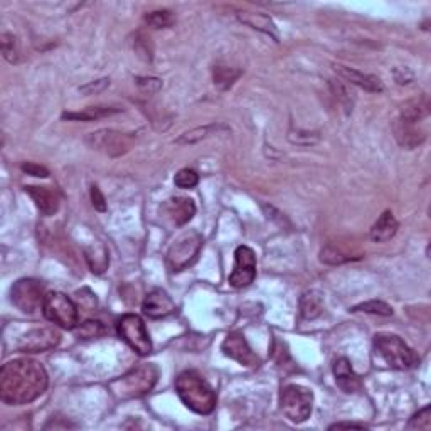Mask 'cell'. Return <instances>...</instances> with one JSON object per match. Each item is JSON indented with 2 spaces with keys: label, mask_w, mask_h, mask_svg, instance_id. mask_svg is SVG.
Listing matches in <instances>:
<instances>
[{
  "label": "cell",
  "mask_w": 431,
  "mask_h": 431,
  "mask_svg": "<svg viewBox=\"0 0 431 431\" xmlns=\"http://www.w3.org/2000/svg\"><path fill=\"white\" fill-rule=\"evenodd\" d=\"M339 428H364V425H359V423H335V425H330L329 430H339Z\"/></svg>",
  "instance_id": "cell-42"
},
{
  "label": "cell",
  "mask_w": 431,
  "mask_h": 431,
  "mask_svg": "<svg viewBox=\"0 0 431 431\" xmlns=\"http://www.w3.org/2000/svg\"><path fill=\"white\" fill-rule=\"evenodd\" d=\"M408 430H430L431 428V418H430V406H425L423 410L418 411L411 418L410 423L406 426Z\"/></svg>",
  "instance_id": "cell-36"
},
{
  "label": "cell",
  "mask_w": 431,
  "mask_h": 431,
  "mask_svg": "<svg viewBox=\"0 0 431 431\" xmlns=\"http://www.w3.org/2000/svg\"><path fill=\"white\" fill-rule=\"evenodd\" d=\"M393 128L399 145L408 148V150H413V148L420 147L421 143L426 140L425 130L418 127V123H413V121L398 118L394 121Z\"/></svg>",
  "instance_id": "cell-16"
},
{
  "label": "cell",
  "mask_w": 431,
  "mask_h": 431,
  "mask_svg": "<svg viewBox=\"0 0 431 431\" xmlns=\"http://www.w3.org/2000/svg\"><path fill=\"white\" fill-rule=\"evenodd\" d=\"M398 233V221L394 218V214L391 211H384L379 216V219L374 223V226L371 228V240L374 242H386Z\"/></svg>",
  "instance_id": "cell-21"
},
{
  "label": "cell",
  "mask_w": 431,
  "mask_h": 431,
  "mask_svg": "<svg viewBox=\"0 0 431 431\" xmlns=\"http://www.w3.org/2000/svg\"><path fill=\"white\" fill-rule=\"evenodd\" d=\"M329 86H330V91H332V94H334L337 103H339V105L344 108L345 113L349 115L354 108V101H356L354 100V93L350 91L347 84L340 79H330Z\"/></svg>",
  "instance_id": "cell-27"
},
{
  "label": "cell",
  "mask_w": 431,
  "mask_h": 431,
  "mask_svg": "<svg viewBox=\"0 0 431 431\" xmlns=\"http://www.w3.org/2000/svg\"><path fill=\"white\" fill-rule=\"evenodd\" d=\"M120 110L110 106H89L84 108L83 111H78V113H62V118L65 120H98L103 118V116H110L118 113Z\"/></svg>",
  "instance_id": "cell-29"
},
{
  "label": "cell",
  "mask_w": 431,
  "mask_h": 431,
  "mask_svg": "<svg viewBox=\"0 0 431 431\" xmlns=\"http://www.w3.org/2000/svg\"><path fill=\"white\" fill-rule=\"evenodd\" d=\"M196 204L189 197H170L162 204V216L175 226H184L194 218Z\"/></svg>",
  "instance_id": "cell-14"
},
{
  "label": "cell",
  "mask_w": 431,
  "mask_h": 431,
  "mask_svg": "<svg viewBox=\"0 0 431 431\" xmlns=\"http://www.w3.org/2000/svg\"><path fill=\"white\" fill-rule=\"evenodd\" d=\"M135 51L145 61H152V47L145 38H137V40H135Z\"/></svg>",
  "instance_id": "cell-40"
},
{
  "label": "cell",
  "mask_w": 431,
  "mask_h": 431,
  "mask_svg": "<svg viewBox=\"0 0 431 431\" xmlns=\"http://www.w3.org/2000/svg\"><path fill=\"white\" fill-rule=\"evenodd\" d=\"M26 192L33 197L38 209L44 216H52L54 213H57V209H60V197H57L56 192L51 191V189L29 186L26 187Z\"/></svg>",
  "instance_id": "cell-19"
},
{
  "label": "cell",
  "mask_w": 431,
  "mask_h": 431,
  "mask_svg": "<svg viewBox=\"0 0 431 431\" xmlns=\"http://www.w3.org/2000/svg\"><path fill=\"white\" fill-rule=\"evenodd\" d=\"M322 310V296L317 291H307V293L302 295V298H300V313H302L303 318L312 320V318L320 315Z\"/></svg>",
  "instance_id": "cell-25"
},
{
  "label": "cell",
  "mask_w": 431,
  "mask_h": 431,
  "mask_svg": "<svg viewBox=\"0 0 431 431\" xmlns=\"http://www.w3.org/2000/svg\"><path fill=\"white\" fill-rule=\"evenodd\" d=\"M335 73L340 76V78L347 81L350 84H356V86L366 89L369 93H381L384 89L383 81H381L377 76L361 73V71L352 69V67L347 66H335Z\"/></svg>",
  "instance_id": "cell-17"
},
{
  "label": "cell",
  "mask_w": 431,
  "mask_h": 431,
  "mask_svg": "<svg viewBox=\"0 0 431 431\" xmlns=\"http://www.w3.org/2000/svg\"><path fill=\"white\" fill-rule=\"evenodd\" d=\"M256 278V254L248 246H240L235 251V269L229 275V285L235 289L250 286Z\"/></svg>",
  "instance_id": "cell-11"
},
{
  "label": "cell",
  "mask_w": 431,
  "mask_h": 431,
  "mask_svg": "<svg viewBox=\"0 0 431 431\" xmlns=\"http://www.w3.org/2000/svg\"><path fill=\"white\" fill-rule=\"evenodd\" d=\"M0 43H2V54H4V57H6V60L9 61V62H19V60H21V51H19V46H17V39L13 38L12 34H2V40H0Z\"/></svg>",
  "instance_id": "cell-32"
},
{
  "label": "cell",
  "mask_w": 431,
  "mask_h": 431,
  "mask_svg": "<svg viewBox=\"0 0 431 431\" xmlns=\"http://www.w3.org/2000/svg\"><path fill=\"white\" fill-rule=\"evenodd\" d=\"M237 19H240L242 24L253 27V29L259 30V33L269 35L272 39L278 40L280 39V35H278V29L275 26V22H273L267 13L262 12H248V11H241L236 13Z\"/></svg>",
  "instance_id": "cell-20"
},
{
  "label": "cell",
  "mask_w": 431,
  "mask_h": 431,
  "mask_svg": "<svg viewBox=\"0 0 431 431\" xmlns=\"http://www.w3.org/2000/svg\"><path fill=\"white\" fill-rule=\"evenodd\" d=\"M91 202H93V208L96 211H100V213H105L106 211V201H105V196L101 194L100 187L98 186H91Z\"/></svg>",
  "instance_id": "cell-39"
},
{
  "label": "cell",
  "mask_w": 431,
  "mask_h": 431,
  "mask_svg": "<svg viewBox=\"0 0 431 431\" xmlns=\"http://www.w3.org/2000/svg\"><path fill=\"white\" fill-rule=\"evenodd\" d=\"M157 377H159V372L155 367L152 364H145V366L135 367L118 379L111 381L110 391L116 399H121V401L142 398L150 393L157 383Z\"/></svg>",
  "instance_id": "cell-3"
},
{
  "label": "cell",
  "mask_w": 431,
  "mask_h": 431,
  "mask_svg": "<svg viewBox=\"0 0 431 431\" xmlns=\"http://www.w3.org/2000/svg\"><path fill=\"white\" fill-rule=\"evenodd\" d=\"M228 127H224V125H204V127L194 128V130H189V132L182 133L181 137L175 140V143H179V145H192V143H197L201 140H204V138L211 137V135H216L219 132H226Z\"/></svg>",
  "instance_id": "cell-23"
},
{
  "label": "cell",
  "mask_w": 431,
  "mask_h": 431,
  "mask_svg": "<svg viewBox=\"0 0 431 431\" xmlns=\"http://www.w3.org/2000/svg\"><path fill=\"white\" fill-rule=\"evenodd\" d=\"M175 17L170 11H154L145 16V22L154 29H167L174 24Z\"/></svg>",
  "instance_id": "cell-31"
},
{
  "label": "cell",
  "mask_w": 431,
  "mask_h": 431,
  "mask_svg": "<svg viewBox=\"0 0 431 431\" xmlns=\"http://www.w3.org/2000/svg\"><path fill=\"white\" fill-rule=\"evenodd\" d=\"M374 350L393 369L408 371L418 364L416 354L413 352L410 345L394 334H376Z\"/></svg>",
  "instance_id": "cell-4"
},
{
  "label": "cell",
  "mask_w": 431,
  "mask_h": 431,
  "mask_svg": "<svg viewBox=\"0 0 431 431\" xmlns=\"http://www.w3.org/2000/svg\"><path fill=\"white\" fill-rule=\"evenodd\" d=\"M103 334H105V327L98 320H86L78 327V339H98V337H101Z\"/></svg>",
  "instance_id": "cell-33"
},
{
  "label": "cell",
  "mask_w": 431,
  "mask_h": 431,
  "mask_svg": "<svg viewBox=\"0 0 431 431\" xmlns=\"http://www.w3.org/2000/svg\"><path fill=\"white\" fill-rule=\"evenodd\" d=\"M334 376H335L337 386H339L344 393L354 394V393H359V391L362 389L361 377L354 372L349 359H345V357L337 359V361L334 362Z\"/></svg>",
  "instance_id": "cell-18"
},
{
  "label": "cell",
  "mask_w": 431,
  "mask_h": 431,
  "mask_svg": "<svg viewBox=\"0 0 431 431\" xmlns=\"http://www.w3.org/2000/svg\"><path fill=\"white\" fill-rule=\"evenodd\" d=\"M137 84L147 93H157L162 88V81L157 78H137Z\"/></svg>",
  "instance_id": "cell-38"
},
{
  "label": "cell",
  "mask_w": 431,
  "mask_h": 431,
  "mask_svg": "<svg viewBox=\"0 0 431 431\" xmlns=\"http://www.w3.org/2000/svg\"><path fill=\"white\" fill-rule=\"evenodd\" d=\"M142 310L148 318H164L175 312V303L167 291L155 289L145 296Z\"/></svg>",
  "instance_id": "cell-15"
},
{
  "label": "cell",
  "mask_w": 431,
  "mask_h": 431,
  "mask_svg": "<svg viewBox=\"0 0 431 431\" xmlns=\"http://www.w3.org/2000/svg\"><path fill=\"white\" fill-rule=\"evenodd\" d=\"M43 313L49 322L56 323L61 329L73 330L78 327L79 322V310L69 296H66L61 291H49L44 296Z\"/></svg>",
  "instance_id": "cell-5"
},
{
  "label": "cell",
  "mask_w": 431,
  "mask_h": 431,
  "mask_svg": "<svg viewBox=\"0 0 431 431\" xmlns=\"http://www.w3.org/2000/svg\"><path fill=\"white\" fill-rule=\"evenodd\" d=\"M60 340V332L51 329V327H40V329H34L22 335L17 349L27 354L47 352V350L57 347Z\"/></svg>",
  "instance_id": "cell-12"
},
{
  "label": "cell",
  "mask_w": 431,
  "mask_h": 431,
  "mask_svg": "<svg viewBox=\"0 0 431 431\" xmlns=\"http://www.w3.org/2000/svg\"><path fill=\"white\" fill-rule=\"evenodd\" d=\"M428 115H430V100L426 94H421V96L413 98V100L404 103L399 118L413 121V123H420V121L425 120Z\"/></svg>",
  "instance_id": "cell-22"
},
{
  "label": "cell",
  "mask_w": 431,
  "mask_h": 431,
  "mask_svg": "<svg viewBox=\"0 0 431 431\" xmlns=\"http://www.w3.org/2000/svg\"><path fill=\"white\" fill-rule=\"evenodd\" d=\"M318 133L317 132H307V130H298L293 128L290 130L289 133V140L291 143H296V145H302V147H308V145H315L318 142Z\"/></svg>",
  "instance_id": "cell-34"
},
{
  "label": "cell",
  "mask_w": 431,
  "mask_h": 431,
  "mask_svg": "<svg viewBox=\"0 0 431 431\" xmlns=\"http://www.w3.org/2000/svg\"><path fill=\"white\" fill-rule=\"evenodd\" d=\"M241 74H242L241 69H236V67H229V66H214L213 69L214 84L219 89L231 88Z\"/></svg>",
  "instance_id": "cell-28"
},
{
  "label": "cell",
  "mask_w": 431,
  "mask_h": 431,
  "mask_svg": "<svg viewBox=\"0 0 431 431\" xmlns=\"http://www.w3.org/2000/svg\"><path fill=\"white\" fill-rule=\"evenodd\" d=\"M84 256H86V262L91 268L93 273H103L108 268V251L101 242H98L96 246H86L84 248Z\"/></svg>",
  "instance_id": "cell-24"
},
{
  "label": "cell",
  "mask_w": 431,
  "mask_h": 431,
  "mask_svg": "<svg viewBox=\"0 0 431 431\" xmlns=\"http://www.w3.org/2000/svg\"><path fill=\"white\" fill-rule=\"evenodd\" d=\"M352 312H364V313H371V315L391 317L393 315V307H389V305L384 302H379V300H371V302L356 305V307L352 308Z\"/></svg>",
  "instance_id": "cell-30"
},
{
  "label": "cell",
  "mask_w": 431,
  "mask_h": 431,
  "mask_svg": "<svg viewBox=\"0 0 431 431\" xmlns=\"http://www.w3.org/2000/svg\"><path fill=\"white\" fill-rule=\"evenodd\" d=\"M359 258H361L359 254H352L349 253V251H344L337 245H327L325 248L320 251V262L325 264H342L347 262H354V259Z\"/></svg>",
  "instance_id": "cell-26"
},
{
  "label": "cell",
  "mask_w": 431,
  "mask_h": 431,
  "mask_svg": "<svg viewBox=\"0 0 431 431\" xmlns=\"http://www.w3.org/2000/svg\"><path fill=\"white\" fill-rule=\"evenodd\" d=\"M21 169L24 170L26 174L34 175V177H43V179L49 177V170L46 167H43V165L34 164V162H26V164L21 165Z\"/></svg>",
  "instance_id": "cell-37"
},
{
  "label": "cell",
  "mask_w": 431,
  "mask_h": 431,
  "mask_svg": "<svg viewBox=\"0 0 431 431\" xmlns=\"http://www.w3.org/2000/svg\"><path fill=\"white\" fill-rule=\"evenodd\" d=\"M223 352L228 357L235 359L236 362H240L241 366L246 367H254L259 364V359L256 354L251 350L248 340L245 339V335L241 332H231L226 335L223 342Z\"/></svg>",
  "instance_id": "cell-13"
},
{
  "label": "cell",
  "mask_w": 431,
  "mask_h": 431,
  "mask_svg": "<svg viewBox=\"0 0 431 431\" xmlns=\"http://www.w3.org/2000/svg\"><path fill=\"white\" fill-rule=\"evenodd\" d=\"M174 184L179 189H192L199 184V175L192 169H182L175 174Z\"/></svg>",
  "instance_id": "cell-35"
},
{
  "label": "cell",
  "mask_w": 431,
  "mask_h": 431,
  "mask_svg": "<svg viewBox=\"0 0 431 431\" xmlns=\"http://www.w3.org/2000/svg\"><path fill=\"white\" fill-rule=\"evenodd\" d=\"M280 408L283 415L293 423L308 420L313 408V393L300 384H289L280 393Z\"/></svg>",
  "instance_id": "cell-6"
},
{
  "label": "cell",
  "mask_w": 431,
  "mask_h": 431,
  "mask_svg": "<svg viewBox=\"0 0 431 431\" xmlns=\"http://www.w3.org/2000/svg\"><path fill=\"white\" fill-rule=\"evenodd\" d=\"M118 335L132 347L138 356H148L152 352V340L145 323L135 313H127L116 322Z\"/></svg>",
  "instance_id": "cell-9"
},
{
  "label": "cell",
  "mask_w": 431,
  "mask_h": 431,
  "mask_svg": "<svg viewBox=\"0 0 431 431\" xmlns=\"http://www.w3.org/2000/svg\"><path fill=\"white\" fill-rule=\"evenodd\" d=\"M135 140H137V137L133 133H123L106 128L89 133L86 137V143L93 150L103 152V154L110 157L125 155L127 152L132 150Z\"/></svg>",
  "instance_id": "cell-8"
},
{
  "label": "cell",
  "mask_w": 431,
  "mask_h": 431,
  "mask_svg": "<svg viewBox=\"0 0 431 431\" xmlns=\"http://www.w3.org/2000/svg\"><path fill=\"white\" fill-rule=\"evenodd\" d=\"M202 245L204 240L197 231H189L175 240L167 251V267L170 272H182L189 264L194 263Z\"/></svg>",
  "instance_id": "cell-7"
},
{
  "label": "cell",
  "mask_w": 431,
  "mask_h": 431,
  "mask_svg": "<svg viewBox=\"0 0 431 431\" xmlns=\"http://www.w3.org/2000/svg\"><path fill=\"white\" fill-rule=\"evenodd\" d=\"M100 81H101V79H100ZM100 81H98V83H100ZM98 83H89V84H86V86L79 88V91L88 93V94H93V89H94V93H98V91H101V89H105V88L108 86V79H106L103 84H100V86H98Z\"/></svg>",
  "instance_id": "cell-41"
},
{
  "label": "cell",
  "mask_w": 431,
  "mask_h": 431,
  "mask_svg": "<svg viewBox=\"0 0 431 431\" xmlns=\"http://www.w3.org/2000/svg\"><path fill=\"white\" fill-rule=\"evenodd\" d=\"M44 285L34 278H22L17 280L11 289V300L21 312L33 313L43 308L44 303Z\"/></svg>",
  "instance_id": "cell-10"
},
{
  "label": "cell",
  "mask_w": 431,
  "mask_h": 431,
  "mask_svg": "<svg viewBox=\"0 0 431 431\" xmlns=\"http://www.w3.org/2000/svg\"><path fill=\"white\" fill-rule=\"evenodd\" d=\"M175 391L181 401L197 415H211L216 408V393L196 371H184L175 379Z\"/></svg>",
  "instance_id": "cell-2"
},
{
  "label": "cell",
  "mask_w": 431,
  "mask_h": 431,
  "mask_svg": "<svg viewBox=\"0 0 431 431\" xmlns=\"http://www.w3.org/2000/svg\"><path fill=\"white\" fill-rule=\"evenodd\" d=\"M47 388V372L34 359H13L0 369V398L11 406L33 403Z\"/></svg>",
  "instance_id": "cell-1"
}]
</instances>
